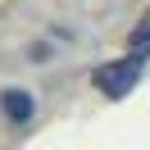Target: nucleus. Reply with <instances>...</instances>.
<instances>
[{"mask_svg":"<svg viewBox=\"0 0 150 150\" xmlns=\"http://www.w3.org/2000/svg\"><path fill=\"white\" fill-rule=\"evenodd\" d=\"M0 109L9 114L14 123H23V118H32V109H37V100H32V91H18V86H9V91L0 96Z\"/></svg>","mask_w":150,"mask_h":150,"instance_id":"f03ea898","label":"nucleus"},{"mask_svg":"<svg viewBox=\"0 0 150 150\" xmlns=\"http://www.w3.org/2000/svg\"><path fill=\"white\" fill-rule=\"evenodd\" d=\"M132 46H137V50H146V46H150V9H146V18H141V28L132 32Z\"/></svg>","mask_w":150,"mask_h":150,"instance_id":"7ed1b4c3","label":"nucleus"},{"mask_svg":"<svg viewBox=\"0 0 150 150\" xmlns=\"http://www.w3.org/2000/svg\"><path fill=\"white\" fill-rule=\"evenodd\" d=\"M141 73H146V50H137V55H123V59H114V64L96 68V86H100L109 100H118V96H127V86L137 82Z\"/></svg>","mask_w":150,"mask_h":150,"instance_id":"f257e3e1","label":"nucleus"}]
</instances>
